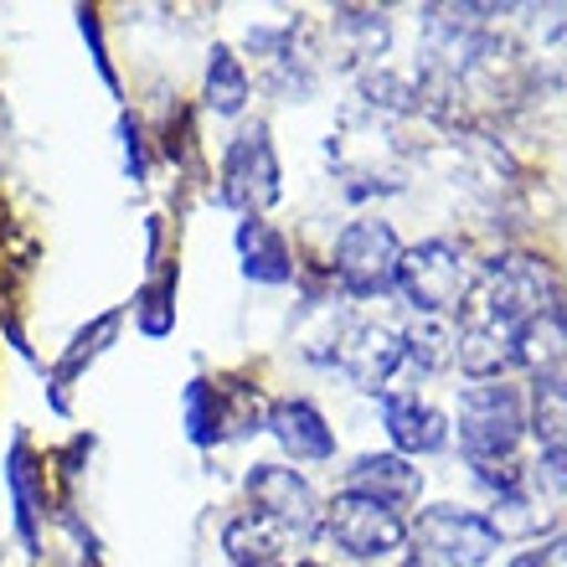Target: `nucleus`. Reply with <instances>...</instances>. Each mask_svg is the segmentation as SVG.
Listing matches in <instances>:
<instances>
[{"instance_id": "obj_13", "label": "nucleus", "mask_w": 567, "mask_h": 567, "mask_svg": "<svg viewBox=\"0 0 567 567\" xmlns=\"http://www.w3.org/2000/svg\"><path fill=\"white\" fill-rule=\"evenodd\" d=\"M6 491H11L16 532L37 553V526L47 516V485H42V470H37V454H31L27 439H16L11 454H6Z\"/></svg>"}, {"instance_id": "obj_16", "label": "nucleus", "mask_w": 567, "mask_h": 567, "mask_svg": "<svg viewBox=\"0 0 567 567\" xmlns=\"http://www.w3.org/2000/svg\"><path fill=\"white\" fill-rule=\"evenodd\" d=\"M284 547H289V537L279 526L264 522V516H254V511L233 516L223 532V553L233 557V567H274Z\"/></svg>"}, {"instance_id": "obj_17", "label": "nucleus", "mask_w": 567, "mask_h": 567, "mask_svg": "<svg viewBox=\"0 0 567 567\" xmlns=\"http://www.w3.org/2000/svg\"><path fill=\"white\" fill-rule=\"evenodd\" d=\"M248 93H254V83H248V68H243V58L233 52V47H212L207 83H202V99H207V109H212V114H223V120H238L243 109H248Z\"/></svg>"}, {"instance_id": "obj_4", "label": "nucleus", "mask_w": 567, "mask_h": 567, "mask_svg": "<svg viewBox=\"0 0 567 567\" xmlns=\"http://www.w3.org/2000/svg\"><path fill=\"white\" fill-rule=\"evenodd\" d=\"M398 264H403V248H398V233L377 217H361L336 238V279L351 299H372L398 289Z\"/></svg>"}, {"instance_id": "obj_23", "label": "nucleus", "mask_w": 567, "mask_h": 567, "mask_svg": "<svg viewBox=\"0 0 567 567\" xmlns=\"http://www.w3.org/2000/svg\"><path fill=\"white\" fill-rule=\"evenodd\" d=\"M403 567H429V563H419V557H408V563Z\"/></svg>"}, {"instance_id": "obj_3", "label": "nucleus", "mask_w": 567, "mask_h": 567, "mask_svg": "<svg viewBox=\"0 0 567 567\" xmlns=\"http://www.w3.org/2000/svg\"><path fill=\"white\" fill-rule=\"evenodd\" d=\"M553 305V279L537 258H495L480 274V320L495 336H516L526 320H537Z\"/></svg>"}, {"instance_id": "obj_9", "label": "nucleus", "mask_w": 567, "mask_h": 567, "mask_svg": "<svg viewBox=\"0 0 567 567\" xmlns=\"http://www.w3.org/2000/svg\"><path fill=\"white\" fill-rule=\"evenodd\" d=\"M336 367H341L357 388L382 392L388 377L403 367V330L377 326V320H351L336 336Z\"/></svg>"}, {"instance_id": "obj_24", "label": "nucleus", "mask_w": 567, "mask_h": 567, "mask_svg": "<svg viewBox=\"0 0 567 567\" xmlns=\"http://www.w3.org/2000/svg\"><path fill=\"white\" fill-rule=\"evenodd\" d=\"M295 567H326V563H295Z\"/></svg>"}, {"instance_id": "obj_22", "label": "nucleus", "mask_w": 567, "mask_h": 567, "mask_svg": "<svg viewBox=\"0 0 567 567\" xmlns=\"http://www.w3.org/2000/svg\"><path fill=\"white\" fill-rule=\"evenodd\" d=\"M120 135H124V165H130V181H145V145H140L135 120H124Z\"/></svg>"}, {"instance_id": "obj_1", "label": "nucleus", "mask_w": 567, "mask_h": 567, "mask_svg": "<svg viewBox=\"0 0 567 567\" xmlns=\"http://www.w3.org/2000/svg\"><path fill=\"white\" fill-rule=\"evenodd\" d=\"M526 439V403L511 382H475L460 392V449L470 464H511Z\"/></svg>"}, {"instance_id": "obj_7", "label": "nucleus", "mask_w": 567, "mask_h": 567, "mask_svg": "<svg viewBox=\"0 0 567 567\" xmlns=\"http://www.w3.org/2000/svg\"><path fill=\"white\" fill-rule=\"evenodd\" d=\"M413 537L444 567H485L501 553V526L464 506H429L419 516V526H413Z\"/></svg>"}, {"instance_id": "obj_10", "label": "nucleus", "mask_w": 567, "mask_h": 567, "mask_svg": "<svg viewBox=\"0 0 567 567\" xmlns=\"http://www.w3.org/2000/svg\"><path fill=\"white\" fill-rule=\"evenodd\" d=\"M264 429L279 439V449L295 464H320L336 454V433H330L326 413L315 403H305V398H279V403H269Z\"/></svg>"}, {"instance_id": "obj_20", "label": "nucleus", "mask_w": 567, "mask_h": 567, "mask_svg": "<svg viewBox=\"0 0 567 567\" xmlns=\"http://www.w3.org/2000/svg\"><path fill=\"white\" fill-rule=\"evenodd\" d=\"M403 361H413L419 372H439L454 361V330L444 320H423L403 336Z\"/></svg>"}, {"instance_id": "obj_8", "label": "nucleus", "mask_w": 567, "mask_h": 567, "mask_svg": "<svg viewBox=\"0 0 567 567\" xmlns=\"http://www.w3.org/2000/svg\"><path fill=\"white\" fill-rule=\"evenodd\" d=\"M326 537L341 547V553L351 557H388L398 553L408 542V522L398 516L392 506H382V501H372V495H357V491H346L330 501L326 511Z\"/></svg>"}, {"instance_id": "obj_6", "label": "nucleus", "mask_w": 567, "mask_h": 567, "mask_svg": "<svg viewBox=\"0 0 567 567\" xmlns=\"http://www.w3.org/2000/svg\"><path fill=\"white\" fill-rule=\"evenodd\" d=\"M223 202L238 207L243 217H258L279 202V155H274L269 124H243L223 155Z\"/></svg>"}, {"instance_id": "obj_12", "label": "nucleus", "mask_w": 567, "mask_h": 567, "mask_svg": "<svg viewBox=\"0 0 567 567\" xmlns=\"http://www.w3.org/2000/svg\"><path fill=\"white\" fill-rule=\"evenodd\" d=\"M511 361L537 377H557V367L567 361V305L553 299L537 320H526V326L511 336Z\"/></svg>"}, {"instance_id": "obj_18", "label": "nucleus", "mask_w": 567, "mask_h": 567, "mask_svg": "<svg viewBox=\"0 0 567 567\" xmlns=\"http://www.w3.org/2000/svg\"><path fill=\"white\" fill-rule=\"evenodd\" d=\"M547 454H567V377H537L532 392V423Z\"/></svg>"}, {"instance_id": "obj_19", "label": "nucleus", "mask_w": 567, "mask_h": 567, "mask_svg": "<svg viewBox=\"0 0 567 567\" xmlns=\"http://www.w3.org/2000/svg\"><path fill=\"white\" fill-rule=\"evenodd\" d=\"M186 433L196 449H212L217 439H227V398L212 382H192L186 388Z\"/></svg>"}, {"instance_id": "obj_21", "label": "nucleus", "mask_w": 567, "mask_h": 567, "mask_svg": "<svg viewBox=\"0 0 567 567\" xmlns=\"http://www.w3.org/2000/svg\"><path fill=\"white\" fill-rule=\"evenodd\" d=\"M511 567H567V532H557V537L537 542L532 553H522Z\"/></svg>"}, {"instance_id": "obj_14", "label": "nucleus", "mask_w": 567, "mask_h": 567, "mask_svg": "<svg viewBox=\"0 0 567 567\" xmlns=\"http://www.w3.org/2000/svg\"><path fill=\"white\" fill-rule=\"evenodd\" d=\"M382 419H388L392 444L403 449V454H439V449L449 444V419L433 413L429 403H419V398L388 392V398H382Z\"/></svg>"}, {"instance_id": "obj_15", "label": "nucleus", "mask_w": 567, "mask_h": 567, "mask_svg": "<svg viewBox=\"0 0 567 567\" xmlns=\"http://www.w3.org/2000/svg\"><path fill=\"white\" fill-rule=\"evenodd\" d=\"M238 254H243V274L254 284H289L295 279V254H289V238L274 233L269 223H248L238 227Z\"/></svg>"}, {"instance_id": "obj_2", "label": "nucleus", "mask_w": 567, "mask_h": 567, "mask_svg": "<svg viewBox=\"0 0 567 567\" xmlns=\"http://www.w3.org/2000/svg\"><path fill=\"white\" fill-rule=\"evenodd\" d=\"M398 289H403L408 305L419 315L439 320V315H449L454 305L470 299V289H475V264H470V254H464L460 243L429 238L403 254V264H398Z\"/></svg>"}, {"instance_id": "obj_11", "label": "nucleus", "mask_w": 567, "mask_h": 567, "mask_svg": "<svg viewBox=\"0 0 567 567\" xmlns=\"http://www.w3.org/2000/svg\"><path fill=\"white\" fill-rule=\"evenodd\" d=\"M346 491L372 495L382 506H408V501H419L423 475L403 454H361V460L346 470Z\"/></svg>"}, {"instance_id": "obj_5", "label": "nucleus", "mask_w": 567, "mask_h": 567, "mask_svg": "<svg viewBox=\"0 0 567 567\" xmlns=\"http://www.w3.org/2000/svg\"><path fill=\"white\" fill-rule=\"evenodd\" d=\"M243 491H248V511L264 516L269 526H279L284 537L310 542L326 526V511L315 501L310 480L299 470H289V464H254L248 480H243Z\"/></svg>"}]
</instances>
